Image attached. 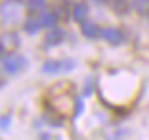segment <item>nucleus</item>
<instances>
[{
  "mask_svg": "<svg viewBox=\"0 0 149 140\" xmlns=\"http://www.w3.org/2000/svg\"><path fill=\"white\" fill-rule=\"evenodd\" d=\"M0 13H2L4 20H9V22H17L20 17V6L17 2H6L2 8H0Z\"/></svg>",
  "mask_w": 149,
  "mask_h": 140,
  "instance_id": "1",
  "label": "nucleus"
},
{
  "mask_svg": "<svg viewBox=\"0 0 149 140\" xmlns=\"http://www.w3.org/2000/svg\"><path fill=\"white\" fill-rule=\"evenodd\" d=\"M24 65H26V59L22 55H8L4 59V70L8 74H17Z\"/></svg>",
  "mask_w": 149,
  "mask_h": 140,
  "instance_id": "2",
  "label": "nucleus"
},
{
  "mask_svg": "<svg viewBox=\"0 0 149 140\" xmlns=\"http://www.w3.org/2000/svg\"><path fill=\"white\" fill-rule=\"evenodd\" d=\"M74 61H46L42 66V72L55 74V72H65V70H72Z\"/></svg>",
  "mask_w": 149,
  "mask_h": 140,
  "instance_id": "3",
  "label": "nucleus"
},
{
  "mask_svg": "<svg viewBox=\"0 0 149 140\" xmlns=\"http://www.w3.org/2000/svg\"><path fill=\"white\" fill-rule=\"evenodd\" d=\"M19 46V37L15 33H6L0 37V50L2 52H13Z\"/></svg>",
  "mask_w": 149,
  "mask_h": 140,
  "instance_id": "4",
  "label": "nucleus"
},
{
  "mask_svg": "<svg viewBox=\"0 0 149 140\" xmlns=\"http://www.w3.org/2000/svg\"><path fill=\"white\" fill-rule=\"evenodd\" d=\"M103 37H105L107 43H111V44H120V43H123V33L116 30V28H109V30H103Z\"/></svg>",
  "mask_w": 149,
  "mask_h": 140,
  "instance_id": "5",
  "label": "nucleus"
},
{
  "mask_svg": "<svg viewBox=\"0 0 149 140\" xmlns=\"http://www.w3.org/2000/svg\"><path fill=\"white\" fill-rule=\"evenodd\" d=\"M81 32L85 33V37H90V39L98 37V35L101 33L98 24H96V22H90V20H83L81 22Z\"/></svg>",
  "mask_w": 149,
  "mask_h": 140,
  "instance_id": "6",
  "label": "nucleus"
},
{
  "mask_svg": "<svg viewBox=\"0 0 149 140\" xmlns=\"http://www.w3.org/2000/svg\"><path fill=\"white\" fill-rule=\"evenodd\" d=\"M87 15H88V6L85 2L76 4V8H74V19L83 22V20H87Z\"/></svg>",
  "mask_w": 149,
  "mask_h": 140,
  "instance_id": "7",
  "label": "nucleus"
},
{
  "mask_svg": "<svg viewBox=\"0 0 149 140\" xmlns=\"http://www.w3.org/2000/svg\"><path fill=\"white\" fill-rule=\"evenodd\" d=\"M63 39H65V32L63 30H52L46 35V41H44V43L46 44H59Z\"/></svg>",
  "mask_w": 149,
  "mask_h": 140,
  "instance_id": "8",
  "label": "nucleus"
},
{
  "mask_svg": "<svg viewBox=\"0 0 149 140\" xmlns=\"http://www.w3.org/2000/svg\"><path fill=\"white\" fill-rule=\"evenodd\" d=\"M41 26H42V24H41V20H39V19H28V20L24 22V30H26V33H30V35L37 33Z\"/></svg>",
  "mask_w": 149,
  "mask_h": 140,
  "instance_id": "9",
  "label": "nucleus"
},
{
  "mask_svg": "<svg viewBox=\"0 0 149 140\" xmlns=\"http://www.w3.org/2000/svg\"><path fill=\"white\" fill-rule=\"evenodd\" d=\"M131 4L138 13H147L149 11V0H131Z\"/></svg>",
  "mask_w": 149,
  "mask_h": 140,
  "instance_id": "10",
  "label": "nucleus"
},
{
  "mask_svg": "<svg viewBox=\"0 0 149 140\" xmlns=\"http://www.w3.org/2000/svg\"><path fill=\"white\" fill-rule=\"evenodd\" d=\"M55 22H57L55 13H50V11L42 13V17H41V24H42V26H54Z\"/></svg>",
  "mask_w": 149,
  "mask_h": 140,
  "instance_id": "11",
  "label": "nucleus"
},
{
  "mask_svg": "<svg viewBox=\"0 0 149 140\" xmlns=\"http://www.w3.org/2000/svg\"><path fill=\"white\" fill-rule=\"evenodd\" d=\"M28 9H30L31 13H35V11H42L44 9V2H42V0H31L30 6H28Z\"/></svg>",
  "mask_w": 149,
  "mask_h": 140,
  "instance_id": "12",
  "label": "nucleus"
}]
</instances>
